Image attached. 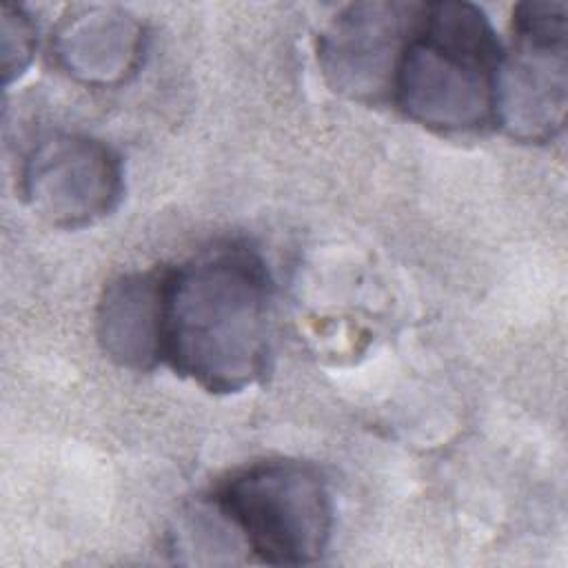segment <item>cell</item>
I'll list each match as a JSON object with an SVG mask.
<instances>
[{
	"mask_svg": "<svg viewBox=\"0 0 568 568\" xmlns=\"http://www.w3.org/2000/svg\"><path fill=\"white\" fill-rule=\"evenodd\" d=\"M273 286L246 246L211 248L166 273L164 362L209 393H240L266 373Z\"/></svg>",
	"mask_w": 568,
	"mask_h": 568,
	"instance_id": "obj_1",
	"label": "cell"
},
{
	"mask_svg": "<svg viewBox=\"0 0 568 568\" xmlns=\"http://www.w3.org/2000/svg\"><path fill=\"white\" fill-rule=\"evenodd\" d=\"M501 42L484 9L464 0L424 2L397 67L393 102L437 133L495 124Z\"/></svg>",
	"mask_w": 568,
	"mask_h": 568,
	"instance_id": "obj_2",
	"label": "cell"
},
{
	"mask_svg": "<svg viewBox=\"0 0 568 568\" xmlns=\"http://www.w3.org/2000/svg\"><path fill=\"white\" fill-rule=\"evenodd\" d=\"M213 501L244 546L266 564H313L328 548L333 499L311 464L293 459L251 464L233 473Z\"/></svg>",
	"mask_w": 568,
	"mask_h": 568,
	"instance_id": "obj_3",
	"label": "cell"
},
{
	"mask_svg": "<svg viewBox=\"0 0 568 568\" xmlns=\"http://www.w3.org/2000/svg\"><path fill=\"white\" fill-rule=\"evenodd\" d=\"M566 106L568 7L521 2L497 69L495 124L519 142L541 144L564 131Z\"/></svg>",
	"mask_w": 568,
	"mask_h": 568,
	"instance_id": "obj_4",
	"label": "cell"
},
{
	"mask_svg": "<svg viewBox=\"0 0 568 568\" xmlns=\"http://www.w3.org/2000/svg\"><path fill=\"white\" fill-rule=\"evenodd\" d=\"M424 2L371 0L344 7L317 42L328 87L355 102L393 100L397 67Z\"/></svg>",
	"mask_w": 568,
	"mask_h": 568,
	"instance_id": "obj_5",
	"label": "cell"
},
{
	"mask_svg": "<svg viewBox=\"0 0 568 568\" xmlns=\"http://www.w3.org/2000/svg\"><path fill=\"white\" fill-rule=\"evenodd\" d=\"M31 211L60 229H80L109 215L122 197V162L102 140L55 133L40 140L22 169Z\"/></svg>",
	"mask_w": 568,
	"mask_h": 568,
	"instance_id": "obj_6",
	"label": "cell"
},
{
	"mask_svg": "<svg viewBox=\"0 0 568 568\" xmlns=\"http://www.w3.org/2000/svg\"><path fill=\"white\" fill-rule=\"evenodd\" d=\"M169 268L135 271L111 280L98 302L95 335L122 368L149 371L164 359V288Z\"/></svg>",
	"mask_w": 568,
	"mask_h": 568,
	"instance_id": "obj_7",
	"label": "cell"
},
{
	"mask_svg": "<svg viewBox=\"0 0 568 568\" xmlns=\"http://www.w3.org/2000/svg\"><path fill=\"white\" fill-rule=\"evenodd\" d=\"M53 53L75 80L113 87L135 73L142 51V24L115 7H82L62 18L53 33Z\"/></svg>",
	"mask_w": 568,
	"mask_h": 568,
	"instance_id": "obj_8",
	"label": "cell"
},
{
	"mask_svg": "<svg viewBox=\"0 0 568 568\" xmlns=\"http://www.w3.org/2000/svg\"><path fill=\"white\" fill-rule=\"evenodd\" d=\"M2 75L4 84L20 78L36 51V27L31 18L13 4L2 7Z\"/></svg>",
	"mask_w": 568,
	"mask_h": 568,
	"instance_id": "obj_9",
	"label": "cell"
}]
</instances>
